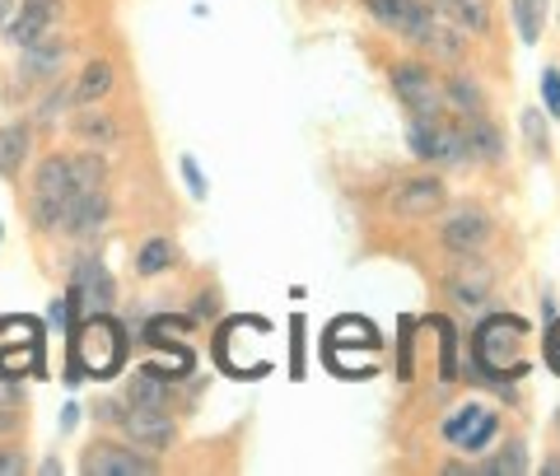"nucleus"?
I'll use <instances>...</instances> for the list:
<instances>
[{"label":"nucleus","instance_id":"39448f33","mask_svg":"<svg viewBox=\"0 0 560 476\" xmlns=\"http://www.w3.org/2000/svg\"><path fill=\"white\" fill-rule=\"evenodd\" d=\"M66 299H70V309H75L80 317L108 313V309H113V299H117L108 267H103V262H94V257H80L75 280H70V294H66Z\"/></svg>","mask_w":560,"mask_h":476},{"label":"nucleus","instance_id":"a878e982","mask_svg":"<svg viewBox=\"0 0 560 476\" xmlns=\"http://www.w3.org/2000/svg\"><path fill=\"white\" fill-rule=\"evenodd\" d=\"M486 472H495V476H518V472H528V453H523V444H510V453H500Z\"/></svg>","mask_w":560,"mask_h":476},{"label":"nucleus","instance_id":"a211bd4d","mask_svg":"<svg viewBox=\"0 0 560 476\" xmlns=\"http://www.w3.org/2000/svg\"><path fill=\"white\" fill-rule=\"evenodd\" d=\"M28 164V127H0V178H20Z\"/></svg>","mask_w":560,"mask_h":476},{"label":"nucleus","instance_id":"473e14b6","mask_svg":"<svg viewBox=\"0 0 560 476\" xmlns=\"http://www.w3.org/2000/svg\"><path fill=\"white\" fill-rule=\"evenodd\" d=\"M10 5H14V0H0V20H5V14H10Z\"/></svg>","mask_w":560,"mask_h":476},{"label":"nucleus","instance_id":"c756f323","mask_svg":"<svg viewBox=\"0 0 560 476\" xmlns=\"http://www.w3.org/2000/svg\"><path fill=\"white\" fill-rule=\"evenodd\" d=\"M66 103H70V94H61V90H57V94H47V98H43V113H38V121H51V117H57V113L66 108Z\"/></svg>","mask_w":560,"mask_h":476},{"label":"nucleus","instance_id":"b1692460","mask_svg":"<svg viewBox=\"0 0 560 476\" xmlns=\"http://www.w3.org/2000/svg\"><path fill=\"white\" fill-rule=\"evenodd\" d=\"M514 20L523 43H537L541 38V0H514Z\"/></svg>","mask_w":560,"mask_h":476},{"label":"nucleus","instance_id":"6e6552de","mask_svg":"<svg viewBox=\"0 0 560 476\" xmlns=\"http://www.w3.org/2000/svg\"><path fill=\"white\" fill-rule=\"evenodd\" d=\"M393 94L411 117H440V90H434L425 66H393Z\"/></svg>","mask_w":560,"mask_h":476},{"label":"nucleus","instance_id":"1a4fd4ad","mask_svg":"<svg viewBox=\"0 0 560 476\" xmlns=\"http://www.w3.org/2000/svg\"><path fill=\"white\" fill-rule=\"evenodd\" d=\"M57 14H61V0H20V10L10 14V24H5V38L10 47H28V43H38L43 33L57 24Z\"/></svg>","mask_w":560,"mask_h":476},{"label":"nucleus","instance_id":"f8f14e48","mask_svg":"<svg viewBox=\"0 0 560 476\" xmlns=\"http://www.w3.org/2000/svg\"><path fill=\"white\" fill-rule=\"evenodd\" d=\"M448 294L458 299V304H486V294H490V271H486V262H481L477 253H463L458 271L448 276Z\"/></svg>","mask_w":560,"mask_h":476},{"label":"nucleus","instance_id":"412c9836","mask_svg":"<svg viewBox=\"0 0 560 476\" xmlns=\"http://www.w3.org/2000/svg\"><path fill=\"white\" fill-rule=\"evenodd\" d=\"M70 173H75V191H98L103 183H108V164H103L94 150L70 159Z\"/></svg>","mask_w":560,"mask_h":476},{"label":"nucleus","instance_id":"c85d7f7f","mask_svg":"<svg viewBox=\"0 0 560 476\" xmlns=\"http://www.w3.org/2000/svg\"><path fill=\"white\" fill-rule=\"evenodd\" d=\"M183 178H187V187H191V191H197V197H206V178H201L197 159H183Z\"/></svg>","mask_w":560,"mask_h":476},{"label":"nucleus","instance_id":"7ed1b4c3","mask_svg":"<svg viewBox=\"0 0 560 476\" xmlns=\"http://www.w3.org/2000/svg\"><path fill=\"white\" fill-rule=\"evenodd\" d=\"M131 411H121L117 416V426H121V434H127V444H136V449H145V453H160V449H168L173 444V416H168V407H140V402H127Z\"/></svg>","mask_w":560,"mask_h":476},{"label":"nucleus","instance_id":"423d86ee","mask_svg":"<svg viewBox=\"0 0 560 476\" xmlns=\"http://www.w3.org/2000/svg\"><path fill=\"white\" fill-rule=\"evenodd\" d=\"M364 10H370L383 28H393L411 43H425L434 28V10L425 0H364Z\"/></svg>","mask_w":560,"mask_h":476},{"label":"nucleus","instance_id":"bb28decb","mask_svg":"<svg viewBox=\"0 0 560 476\" xmlns=\"http://www.w3.org/2000/svg\"><path fill=\"white\" fill-rule=\"evenodd\" d=\"M523 136H528V146H533V154H547V121H541V113H523Z\"/></svg>","mask_w":560,"mask_h":476},{"label":"nucleus","instance_id":"f257e3e1","mask_svg":"<svg viewBox=\"0 0 560 476\" xmlns=\"http://www.w3.org/2000/svg\"><path fill=\"white\" fill-rule=\"evenodd\" d=\"M523 323L518 317H490V323H481L477 341H471V356H477V364L486 369V374H518L523 360Z\"/></svg>","mask_w":560,"mask_h":476},{"label":"nucleus","instance_id":"aec40b11","mask_svg":"<svg viewBox=\"0 0 560 476\" xmlns=\"http://www.w3.org/2000/svg\"><path fill=\"white\" fill-rule=\"evenodd\" d=\"M75 136H80V140H90L94 150L117 146V127L108 121V113H80V117H75Z\"/></svg>","mask_w":560,"mask_h":476},{"label":"nucleus","instance_id":"ddd939ff","mask_svg":"<svg viewBox=\"0 0 560 476\" xmlns=\"http://www.w3.org/2000/svg\"><path fill=\"white\" fill-rule=\"evenodd\" d=\"M486 239H490V220L481 210H458V216L444 220V248L453 253H477Z\"/></svg>","mask_w":560,"mask_h":476},{"label":"nucleus","instance_id":"2f4dec72","mask_svg":"<svg viewBox=\"0 0 560 476\" xmlns=\"http://www.w3.org/2000/svg\"><path fill=\"white\" fill-rule=\"evenodd\" d=\"M547 360H551V369L560 374V323H551V337H547Z\"/></svg>","mask_w":560,"mask_h":476},{"label":"nucleus","instance_id":"4be33fe9","mask_svg":"<svg viewBox=\"0 0 560 476\" xmlns=\"http://www.w3.org/2000/svg\"><path fill=\"white\" fill-rule=\"evenodd\" d=\"M173 267V243L168 239H150V243H140V253H136V271L140 276H160Z\"/></svg>","mask_w":560,"mask_h":476},{"label":"nucleus","instance_id":"20e7f679","mask_svg":"<svg viewBox=\"0 0 560 476\" xmlns=\"http://www.w3.org/2000/svg\"><path fill=\"white\" fill-rule=\"evenodd\" d=\"M411 150H416V159H425V164H463L467 159L463 131L444 127L440 117H416L411 121Z\"/></svg>","mask_w":560,"mask_h":476},{"label":"nucleus","instance_id":"f3484780","mask_svg":"<svg viewBox=\"0 0 560 476\" xmlns=\"http://www.w3.org/2000/svg\"><path fill=\"white\" fill-rule=\"evenodd\" d=\"M108 90H113V66L108 61H90L80 70V84H75V94L70 98H75L80 108H94L98 98H108Z\"/></svg>","mask_w":560,"mask_h":476},{"label":"nucleus","instance_id":"dca6fc26","mask_svg":"<svg viewBox=\"0 0 560 476\" xmlns=\"http://www.w3.org/2000/svg\"><path fill=\"white\" fill-rule=\"evenodd\" d=\"M425 5H430L434 14H448V20H453V28L486 33V24H490V14H486V5H481V0H425Z\"/></svg>","mask_w":560,"mask_h":476},{"label":"nucleus","instance_id":"f03ea898","mask_svg":"<svg viewBox=\"0 0 560 476\" xmlns=\"http://www.w3.org/2000/svg\"><path fill=\"white\" fill-rule=\"evenodd\" d=\"M75 346H80V364L90 369L94 379H113V374H117V364H121V332H117L103 313L84 317Z\"/></svg>","mask_w":560,"mask_h":476},{"label":"nucleus","instance_id":"9b49d317","mask_svg":"<svg viewBox=\"0 0 560 476\" xmlns=\"http://www.w3.org/2000/svg\"><path fill=\"white\" fill-rule=\"evenodd\" d=\"M444 206V183L440 178H407L393 187V210L397 216H434Z\"/></svg>","mask_w":560,"mask_h":476},{"label":"nucleus","instance_id":"9d476101","mask_svg":"<svg viewBox=\"0 0 560 476\" xmlns=\"http://www.w3.org/2000/svg\"><path fill=\"white\" fill-rule=\"evenodd\" d=\"M444 439L448 444H458L467 453H477L486 449L490 439H495V411H486V407H463V411H453L444 420Z\"/></svg>","mask_w":560,"mask_h":476},{"label":"nucleus","instance_id":"0eeeda50","mask_svg":"<svg viewBox=\"0 0 560 476\" xmlns=\"http://www.w3.org/2000/svg\"><path fill=\"white\" fill-rule=\"evenodd\" d=\"M80 472H90V476H154L160 463L136 444H94L84 453Z\"/></svg>","mask_w":560,"mask_h":476},{"label":"nucleus","instance_id":"cd10ccee","mask_svg":"<svg viewBox=\"0 0 560 476\" xmlns=\"http://www.w3.org/2000/svg\"><path fill=\"white\" fill-rule=\"evenodd\" d=\"M541 98H547V113L560 117V70H541Z\"/></svg>","mask_w":560,"mask_h":476},{"label":"nucleus","instance_id":"2eb2a0df","mask_svg":"<svg viewBox=\"0 0 560 476\" xmlns=\"http://www.w3.org/2000/svg\"><path fill=\"white\" fill-rule=\"evenodd\" d=\"M458 131H463V146H467V154L486 159V164H495V159L504 154V136H500L495 127H490V121H486L481 113H471Z\"/></svg>","mask_w":560,"mask_h":476},{"label":"nucleus","instance_id":"393cba45","mask_svg":"<svg viewBox=\"0 0 560 476\" xmlns=\"http://www.w3.org/2000/svg\"><path fill=\"white\" fill-rule=\"evenodd\" d=\"M420 47L440 51V57H458V51H463V28H440V24H434V28H430V38L420 43Z\"/></svg>","mask_w":560,"mask_h":476},{"label":"nucleus","instance_id":"4468645a","mask_svg":"<svg viewBox=\"0 0 560 476\" xmlns=\"http://www.w3.org/2000/svg\"><path fill=\"white\" fill-rule=\"evenodd\" d=\"M66 51H70V43L61 38V33H51V28H47L38 43H28V47H24V76H28V80L57 76L61 61H66Z\"/></svg>","mask_w":560,"mask_h":476},{"label":"nucleus","instance_id":"7c9ffc66","mask_svg":"<svg viewBox=\"0 0 560 476\" xmlns=\"http://www.w3.org/2000/svg\"><path fill=\"white\" fill-rule=\"evenodd\" d=\"M10 472H24V453L0 449V476H10Z\"/></svg>","mask_w":560,"mask_h":476},{"label":"nucleus","instance_id":"6ab92c4d","mask_svg":"<svg viewBox=\"0 0 560 476\" xmlns=\"http://www.w3.org/2000/svg\"><path fill=\"white\" fill-rule=\"evenodd\" d=\"M168 379L173 374H164V369H140L131 379L127 402H140V407H168Z\"/></svg>","mask_w":560,"mask_h":476},{"label":"nucleus","instance_id":"5701e85b","mask_svg":"<svg viewBox=\"0 0 560 476\" xmlns=\"http://www.w3.org/2000/svg\"><path fill=\"white\" fill-rule=\"evenodd\" d=\"M448 98H453V108L467 113V117L486 108V94L477 90V80H467V76H453L448 80Z\"/></svg>","mask_w":560,"mask_h":476}]
</instances>
